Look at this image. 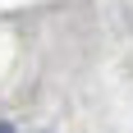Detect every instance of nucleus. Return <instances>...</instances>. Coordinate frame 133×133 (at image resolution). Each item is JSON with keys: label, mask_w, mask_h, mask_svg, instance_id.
Segmentation results:
<instances>
[{"label": "nucleus", "mask_w": 133, "mask_h": 133, "mask_svg": "<svg viewBox=\"0 0 133 133\" xmlns=\"http://www.w3.org/2000/svg\"><path fill=\"white\" fill-rule=\"evenodd\" d=\"M0 133H14V124H5V119H0Z\"/></svg>", "instance_id": "1"}]
</instances>
